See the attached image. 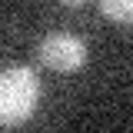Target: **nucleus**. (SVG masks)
<instances>
[{
  "label": "nucleus",
  "instance_id": "nucleus-1",
  "mask_svg": "<svg viewBox=\"0 0 133 133\" xmlns=\"http://www.w3.org/2000/svg\"><path fill=\"white\" fill-rule=\"evenodd\" d=\"M40 77L33 66L14 63L0 70V127H20L37 113L40 103Z\"/></svg>",
  "mask_w": 133,
  "mask_h": 133
},
{
  "label": "nucleus",
  "instance_id": "nucleus-2",
  "mask_svg": "<svg viewBox=\"0 0 133 133\" xmlns=\"http://www.w3.org/2000/svg\"><path fill=\"white\" fill-rule=\"evenodd\" d=\"M37 60L47 70H57V73H77L87 66V43L77 33L53 30L37 43Z\"/></svg>",
  "mask_w": 133,
  "mask_h": 133
},
{
  "label": "nucleus",
  "instance_id": "nucleus-3",
  "mask_svg": "<svg viewBox=\"0 0 133 133\" xmlns=\"http://www.w3.org/2000/svg\"><path fill=\"white\" fill-rule=\"evenodd\" d=\"M97 7L113 23H123V27L133 23V0H97Z\"/></svg>",
  "mask_w": 133,
  "mask_h": 133
},
{
  "label": "nucleus",
  "instance_id": "nucleus-4",
  "mask_svg": "<svg viewBox=\"0 0 133 133\" xmlns=\"http://www.w3.org/2000/svg\"><path fill=\"white\" fill-rule=\"evenodd\" d=\"M60 3H63V7H70V10H77V7H83V3H87V0H60Z\"/></svg>",
  "mask_w": 133,
  "mask_h": 133
}]
</instances>
